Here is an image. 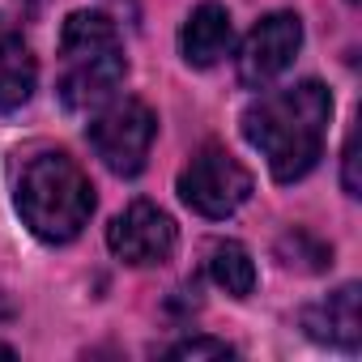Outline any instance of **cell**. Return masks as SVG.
<instances>
[{
  "label": "cell",
  "mask_w": 362,
  "mask_h": 362,
  "mask_svg": "<svg viewBox=\"0 0 362 362\" xmlns=\"http://www.w3.org/2000/svg\"><path fill=\"white\" fill-rule=\"evenodd\" d=\"M328 115H332V94L320 81H298L260 94L243 111V136L252 149L264 153L277 184H294L324 153Z\"/></svg>",
  "instance_id": "6da1fadb"
},
{
  "label": "cell",
  "mask_w": 362,
  "mask_h": 362,
  "mask_svg": "<svg viewBox=\"0 0 362 362\" xmlns=\"http://www.w3.org/2000/svg\"><path fill=\"white\" fill-rule=\"evenodd\" d=\"M128 77V60L119 47V30L103 13H69L60 30V81L56 94L69 111L86 115L115 98Z\"/></svg>",
  "instance_id": "7a4b0ae2"
},
{
  "label": "cell",
  "mask_w": 362,
  "mask_h": 362,
  "mask_svg": "<svg viewBox=\"0 0 362 362\" xmlns=\"http://www.w3.org/2000/svg\"><path fill=\"white\" fill-rule=\"evenodd\" d=\"M18 214L43 243H69L94 214L90 175L60 149H43L22 166Z\"/></svg>",
  "instance_id": "3957f363"
},
{
  "label": "cell",
  "mask_w": 362,
  "mask_h": 362,
  "mask_svg": "<svg viewBox=\"0 0 362 362\" xmlns=\"http://www.w3.org/2000/svg\"><path fill=\"white\" fill-rule=\"evenodd\" d=\"M179 197L201 218H230L252 197V175L230 149L205 145V149L192 153V162L184 170H179Z\"/></svg>",
  "instance_id": "277c9868"
},
{
  "label": "cell",
  "mask_w": 362,
  "mask_h": 362,
  "mask_svg": "<svg viewBox=\"0 0 362 362\" xmlns=\"http://www.w3.org/2000/svg\"><path fill=\"white\" fill-rule=\"evenodd\" d=\"M158 136V119L145 103L136 98H124V103H107L98 107V115L90 119V145L94 153L103 158L107 170L115 175H141L145 158H149V145Z\"/></svg>",
  "instance_id": "5b68a950"
},
{
  "label": "cell",
  "mask_w": 362,
  "mask_h": 362,
  "mask_svg": "<svg viewBox=\"0 0 362 362\" xmlns=\"http://www.w3.org/2000/svg\"><path fill=\"white\" fill-rule=\"evenodd\" d=\"M303 47V22L298 13H269L252 26V35L239 47V81L247 90H264L277 81Z\"/></svg>",
  "instance_id": "8992f818"
},
{
  "label": "cell",
  "mask_w": 362,
  "mask_h": 362,
  "mask_svg": "<svg viewBox=\"0 0 362 362\" xmlns=\"http://www.w3.org/2000/svg\"><path fill=\"white\" fill-rule=\"evenodd\" d=\"M107 243H111V252H115L124 264H136V269L162 264V260H170V252H175V222H170L158 205L136 201V205H128V209L111 222Z\"/></svg>",
  "instance_id": "52a82bcc"
},
{
  "label": "cell",
  "mask_w": 362,
  "mask_h": 362,
  "mask_svg": "<svg viewBox=\"0 0 362 362\" xmlns=\"http://www.w3.org/2000/svg\"><path fill=\"white\" fill-rule=\"evenodd\" d=\"M303 328H307L315 341H324V345H332V349H345V354H354V349H358V341H362L358 286L349 281V286L332 290L328 298L311 303V307L303 311Z\"/></svg>",
  "instance_id": "ba28073f"
},
{
  "label": "cell",
  "mask_w": 362,
  "mask_h": 362,
  "mask_svg": "<svg viewBox=\"0 0 362 362\" xmlns=\"http://www.w3.org/2000/svg\"><path fill=\"white\" fill-rule=\"evenodd\" d=\"M235 47V26H230V13L222 5H197L192 18L179 30V52L192 69H214L222 56H230Z\"/></svg>",
  "instance_id": "9c48e42d"
},
{
  "label": "cell",
  "mask_w": 362,
  "mask_h": 362,
  "mask_svg": "<svg viewBox=\"0 0 362 362\" xmlns=\"http://www.w3.org/2000/svg\"><path fill=\"white\" fill-rule=\"evenodd\" d=\"M35 81L39 64L30 56V43L9 18H0V111H18L22 103H30Z\"/></svg>",
  "instance_id": "30bf717a"
},
{
  "label": "cell",
  "mask_w": 362,
  "mask_h": 362,
  "mask_svg": "<svg viewBox=\"0 0 362 362\" xmlns=\"http://www.w3.org/2000/svg\"><path fill=\"white\" fill-rule=\"evenodd\" d=\"M209 277H214L230 298H247V294L256 290V264H252L247 247L235 243V239L214 243V252H209Z\"/></svg>",
  "instance_id": "8fae6325"
},
{
  "label": "cell",
  "mask_w": 362,
  "mask_h": 362,
  "mask_svg": "<svg viewBox=\"0 0 362 362\" xmlns=\"http://www.w3.org/2000/svg\"><path fill=\"white\" fill-rule=\"evenodd\" d=\"M277 256H281V264L303 269V273H324V269L332 264V247L320 243V239L307 235V230H290V235H281V239H277Z\"/></svg>",
  "instance_id": "7c38bea8"
},
{
  "label": "cell",
  "mask_w": 362,
  "mask_h": 362,
  "mask_svg": "<svg viewBox=\"0 0 362 362\" xmlns=\"http://www.w3.org/2000/svg\"><path fill=\"white\" fill-rule=\"evenodd\" d=\"M235 349L218 337H188V341H179L170 345V358H230Z\"/></svg>",
  "instance_id": "4fadbf2b"
},
{
  "label": "cell",
  "mask_w": 362,
  "mask_h": 362,
  "mask_svg": "<svg viewBox=\"0 0 362 362\" xmlns=\"http://www.w3.org/2000/svg\"><path fill=\"white\" fill-rule=\"evenodd\" d=\"M341 162H345V170H341V184H345V192H349V197H358V153H354V132L345 136Z\"/></svg>",
  "instance_id": "5bb4252c"
}]
</instances>
